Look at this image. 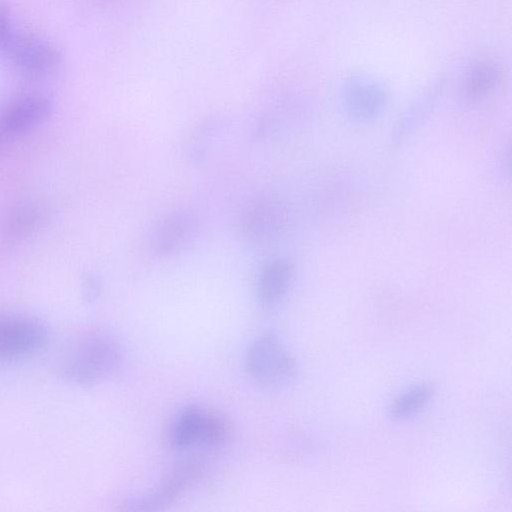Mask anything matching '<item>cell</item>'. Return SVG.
I'll list each match as a JSON object with an SVG mask.
<instances>
[{"instance_id":"6da1fadb","label":"cell","mask_w":512,"mask_h":512,"mask_svg":"<svg viewBox=\"0 0 512 512\" xmlns=\"http://www.w3.org/2000/svg\"><path fill=\"white\" fill-rule=\"evenodd\" d=\"M122 351L111 336L102 332L79 338L61 365V375L79 386H94L112 376L120 367Z\"/></svg>"},{"instance_id":"7a4b0ae2","label":"cell","mask_w":512,"mask_h":512,"mask_svg":"<svg viewBox=\"0 0 512 512\" xmlns=\"http://www.w3.org/2000/svg\"><path fill=\"white\" fill-rule=\"evenodd\" d=\"M0 51L11 67L27 79L49 77L61 63V55L53 45L25 32L13 31Z\"/></svg>"},{"instance_id":"3957f363","label":"cell","mask_w":512,"mask_h":512,"mask_svg":"<svg viewBox=\"0 0 512 512\" xmlns=\"http://www.w3.org/2000/svg\"><path fill=\"white\" fill-rule=\"evenodd\" d=\"M244 366L251 378L261 384H280L295 372V362L277 337L264 334L248 347Z\"/></svg>"},{"instance_id":"277c9868","label":"cell","mask_w":512,"mask_h":512,"mask_svg":"<svg viewBox=\"0 0 512 512\" xmlns=\"http://www.w3.org/2000/svg\"><path fill=\"white\" fill-rule=\"evenodd\" d=\"M227 424L220 415L197 407L183 409L174 419L170 441L174 448L216 447L227 437Z\"/></svg>"},{"instance_id":"5b68a950","label":"cell","mask_w":512,"mask_h":512,"mask_svg":"<svg viewBox=\"0 0 512 512\" xmlns=\"http://www.w3.org/2000/svg\"><path fill=\"white\" fill-rule=\"evenodd\" d=\"M49 331L38 319L25 315L0 314V363L14 362L41 351Z\"/></svg>"},{"instance_id":"8992f818","label":"cell","mask_w":512,"mask_h":512,"mask_svg":"<svg viewBox=\"0 0 512 512\" xmlns=\"http://www.w3.org/2000/svg\"><path fill=\"white\" fill-rule=\"evenodd\" d=\"M52 110V100L41 93L27 94L10 102L0 110V145L36 129Z\"/></svg>"},{"instance_id":"52a82bcc","label":"cell","mask_w":512,"mask_h":512,"mask_svg":"<svg viewBox=\"0 0 512 512\" xmlns=\"http://www.w3.org/2000/svg\"><path fill=\"white\" fill-rule=\"evenodd\" d=\"M198 228L197 217L192 212L174 211L153 228L149 239L150 250L159 257L178 254L193 243Z\"/></svg>"},{"instance_id":"ba28073f","label":"cell","mask_w":512,"mask_h":512,"mask_svg":"<svg viewBox=\"0 0 512 512\" xmlns=\"http://www.w3.org/2000/svg\"><path fill=\"white\" fill-rule=\"evenodd\" d=\"M283 222V210L279 203L261 197L253 201L244 211L241 222V235L249 242L264 244L275 237Z\"/></svg>"},{"instance_id":"9c48e42d","label":"cell","mask_w":512,"mask_h":512,"mask_svg":"<svg viewBox=\"0 0 512 512\" xmlns=\"http://www.w3.org/2000/svg\"><path fill=\"white\" fill-rule=\"evenodd\" d=\"M387 94L383 85L377 80L364 76L352 75L344 85V100L348 110L358 118H370L384 107Z\"/></svg>"},{"instance_id":"30bf717a","label":"cell","mask_w":512,"mask_h":512,"mask_svg":"<svg viewBox=\"0 0 512 512\" xmlns=\"http://www.w3.org/2000/svg\"><path fill=\"white\" fill-rule=\"evenodd\" d=\"M200 473L197 461L190 460L176 467L161 488L152 495L143 497L132 504L133 510H153L163 506L181 494Z\"/></svg>"},{"instance_id":"8fae6325","label":"cell","mask_w":512,"mask_h":512,"mask_svg":"<svg viewBox=\"0 0 512 512\" xmlns=\"http://www.w3.org/2000/svg\"><path fill=\"white\" fill-rule=\"evenodd\" d=\"M292 280V265L285 259H275L261 271L257 296L266 306L280 302L287 294Z\"/></svg>"},{"instance_id":"7c38bea8","label":"cell","mask_w":512,"mask_h":512,"mask_svg":"<svg viewBox=\"0 0 512 512\" xmlns=\"http://www.w3.org/2000/svg\"><path fill=\"white\" fill-rule=\"evenodd\" d=\"M501 79L500 68L492 61H481L469 71L464 89L469 99L477 100L491 94Z\"/></svg>"},{"instance_id":"4fadbf2b","label":"cell","mask_w":512,"mask_h":512,"mask_svg":"<svg viewBox=\"0 0 512 512\" xmlns=\"http://www.w3.org/2000/svg\"><path fill=\"white\" fill-rule=\"evenodd\" d=\"M431 390L425 385L415 386L394 399L389 414L396 419H406L421 412L429 403Z\"/></svg>"},{"instance_id":"5bb4252c","label":"cell","mask_w":512,"mask_h":512,"mask_svg":"<svg viewBox=\"0 0 512 512\" xmlns=\"http://www.w3.org/2000/svg\"><path fill=\"white\" fill-rule=\"evenodd\" d=\"M11 18L6 4L0 1V49L5 44L11 33Z\"/></svg>"}]
</instances>
